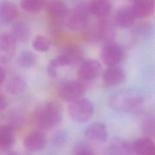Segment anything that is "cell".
<instances>
[{
    "instance_id": "cell-5",
    "label": "cell",
    "mask_w": 155,
    "mask_h": 155,
    "mask_svg": "<svg viewBox=\"0 0 155 155\" xmlns=\"http://www.w3.org/2000/svg\"><path fill=\"white\" fill-rule=\"evenodd\" d=\"M85 92V87L78 81H67L61 83L58 88L59 97L66 102H72L82 96Z\"/></svg>"
},
{
    "instance_id": "cell-31",
    "label": "cell",
    "mask_w": 155,
    "mask_h": 155,
    "mask_svg": "<svg viewBox=\"0 0 155 155\" xmlns=\"http://www.w3.org/2000/svg\"><path fill=\"white\" fill-rule=\"evenodd\" d=\"M56 67L52 65L51 63L49 62L47 68V71L48 74V76L51 78H55L57 76V71H56Z\"/></svg>"
},
{
    "instance_id": "cell-32",
    "label": "cell",
    "mask_w": 155,
    "mask_h": 155,
    "mask_svg": "<svg viewBox=\"0 0 155 155\" xmlns=\"http://www.w3.org/2000/svg\"><path fill=\"white\" fill-rule=\"evenodd\" d=\"M7 105V101L4 95L0 93V110H4L6 108Z\"/></svg>"
},
{
    "instance_id": "cell-21",
    "label": "cell",
    "mask_w": 155,
    "mask_h": 155,
    "mask_svg": "<svg viewBox=\"0 0 155 155\" xmlns=\"http://www.w3.org/2000/svg\"><path fill=\"white\" fill-rule=\"evenodd\" d=\"M10 34L16 42H24L27 41L30 37V27L25 22L18 21L13 24Z\"/></svg>"
},
{
    "instance_id": "cell-34",
    "label": "cell",
    "mask_w": 155,
    "mask_h": 155,
    "mask_svg": "<svg viewBox=\"0 0 155 155\" xmlns=\"http://www.w3.org/2000/svg\"><path fill=\"white\" fill-rule=\"evenodd\" d=\"M7 155H21V154H20L19 153L15 152V151H12V152L8 153Z\"/></svg>"
},
{
    "instance_id": "cell-23",
    "label": "cell",
    "mask_w": 155,
    "mask_h": 155,
    "mask_svg": "<svg viewBox=\"0 0 155 155\" xmlns=\"http://www.w3.org/2000/svg\"><path fill=\"white\" fill-rule=\"evenodd\" d=\"M15 136L14 130L8 125L0 127V150H10L14 145Z\"/></svg>"
},
{
    "instance_id": "cell-24",
    "label": "cell",
    "mask_w": 155,
    "mask_h": 155,
    "mask_svg": "<svg viewBox=\"0 0 155 155\" xmlns=\"http://www.w3.org/2000/svg\"><path fill=\"white\" fill-rule=\"evenodd\" d=\"M37 61L36 54L31 51H22L17 58L18 65L22 68H30L33 67Z\"/></svg>"
},
{
    "instance_id": "cell-30",
    "label": "cell",
    "mask_w": 155,
    "mask_h": 155,
    "mask_svg": "<svg viewBox=\"0 0 155 155\" xmlns=\"http://www.w3.org/2000/svg\"><path fill=\"white\" fill-rule=\"evenodd\" d=\"M66 140V134L64 132L57 133L53 138V142L56 145H62L64 143Z\"/></svg>"
},
{
    "instance_id": "cell-17",
    "label": "cell",
    "mask_w": 155,
    "mask_h": 155,
    "mask_svg": "<svg viewBox=\"0 0 155 155\" xmlns=\"http://www.w3.org/2000/svg\"><path fill=\"white\" fill-rule=\"evenodd\" d=\"M136 17L130 7H120L116 13L114 22L121 28H128L133 25Z\"/></svg>"
},
{
    "instance_id": "cell-13",
    "label": "cell",
    "mask_w": 155,
    "mask_h": 155,
    "mask_svg": "<svg viewBox=\"0 0 155 155\" xmlns=\"http://www.w3.org/2000/svg\"><path fill=\"white\" fill-rule=\"evenodd\" d=\"M124 79V71L117 65L108 67L103 73V82L107 87L116 86L121 84Z\"/></svg>"
},
{
    "instance_id": "cell-6",
    "label": "cell",
    "mask_w": 155,
    "mask_h": 155,
    "mask_svg": "<svg viewBox=\"0 0 155 155\" xmlns=\"http://www.w3.org/2000/svg\"><path fill=\"white\" fill-rule=\"evenodd\" d=\"M124 51L122 48L114 43L106 44L102 49L101 58L108 67L117 66L123 60Z\"/></svg>"
},
{
    "instance_id": "cell-33",
    "label": "cell",
    "mask_w": 155,
    "mask_h": 155,
    "mask_svg": "<svg viewBox=\"0 0 155 155\" xmlns=\"http://www.w3.org/2000/svg\"><path fill=\"white\" fill-rule=\"evenodd\" d=\"M5 79V73L4 68L0 66V85L4 81Z\"/></svg>"
},
{
    "instance_id": "cell-11",
    "label": "cell",
    "mask_w": 155,
    "mask_h": 155,
    "mask_svg": "<svg viewBox=\"0 0 155 155\" xmlns=\"http://www.w3.org/2000/svg\"><path fill=\"white\" fill-rule=\"evenodd\" d=\"M133 153L132 145L119 137L113 138L106 150V155H133Z\"/></svg>"
},
{
    "instance_id": "cell-29",
    "label": "cell",
    "mask_w": 155,
    "mask_h": 155,
    "mask_svg": "<svg viewBox=\"0 0 155 155\" xmlns=\"http://www.w3.org/2000/svg\"><path fill=\"white\" fill-rule=\"evenodd\" d=\"M74 155H95L90 147L85 143L76 145L74 149Z\"/></svg>"
},
{
    "instance_id": "cell-35",
    "label": "cell",
    "mask_w": 155,
    "mask_h": 155,
    "mask_svg": "<svg viewBox=\"0 0 155 155\" xmlns=\"http://www.w3.org/2000/svg\"><path fill=\"white\" fill-rule=\"evenodd\" d=\"M132 1H136V0H132Z\"/></svg>"
},
{
    "instance_id": "cell-8",
    "label": "cell",
    "mask_w": 155,
    "mask_h": 155,
    "mask_svg": "<svg viewBox=\"0 0 155 155\" xmlns=\"http://www.w3.org/2000/svg\"><path fill=\"white\" fill-rule=\"evenodd\" d=\"M82 57V50L77 45L68 47L61 54L50 61L58 68L60 66H65L73 64Z\"/></svg>"
},
{
    "instance_id": "cell-18",
    "label": "cell",
    "mask_w": 155,
    "mask_h": 155,
    "mask_svg": "<svg viewBox=\"0 0 155 155\" xmlns=\"http://www.w3.org/2000/svg\"><path fill=\"white\" fill-rule=\"evenodd\" d=\"M154 7V0H136L131 8L136 18H145L152 14Z\"/></svg>"
},
{
    "instance_id": "cell-9",
    "label": "cell",
    "mask_w": 155,
    "mask_h": 155,
    "mask_svg": "<svg viewBox=\"0 0 155 155\" xmlns=\"http://www.w3.org/2000/svg\"><path fill=\"white\" fill-rule=\"evenodd\" d=\"M102 72V66L99 62L90 59L84 61L78 70V76L84 81H91L97 78Z\"/></svg>"
},
{
    "instance_id": "cell-28",
    "label": "cell",
    "mask_w": 155,
    "mask_h": 155,
    "mask_svg": "<svg viewBox=\"0 0 155 155\" xmlns=\"http://www.w3.org/2000/svg\"><path fill=\"white\" fill-rule=\"evenodd\" d=\"M9 120L10 124L8 126L14 130L15 128H18L23 125L25 119L22 114L19 113H15L10 114Z\"/></svg>"
},
{
    "instance_id": "cell-12",
    "label": "cell",
    "mask_w": 155,
    "mask_h": 155,
    "mask_svg": "<svg viewBox=\"0 0 155 155\" xmlns=\"http://www.w3.org/2000/svg\"><path fill=\"white\" fill-rule=\"evenodd\" d=\"M86 138L92 142L102 143L107 140L108 131L106 126L101 122H94L85 129Z\"/></svg>"
},
{
    "instance_id": "cell-26",
    "label": "cell",
    "mask_w": 155,
    "mask_h": 155,
    "mask_svg": "<svg viewBox=\"0 0 155 155\" xmlns=\"http://www.w3.org/2000/svg\"><path fill=\"white\" fill-rule=\"evenodd\" d=\"M32 47L36 51L46 52L49 50L50 42L48 39L44 36L38 35L32 41Z\"/></svg>"
},
{
    "instance_id": "cell-2",
    "label": "cell",
    "mask_w": 155,
    "mask_h": 155,
    "mask_svg": "<svg viewBox=\"0 0 155 155\" xmlns=\"http://www.w3.org/2000/svg\"><path fill=\"white\" fill-rule=\"evenodd\" d=\"M35 125L40 130H49L56 127L62 119L60 106L54 102H48L36 108L33 113Z\"/></svg>"
},
{
    "instance_id": "cell-16",
    "label": "cell",
    "mask_w": 155,
    "mask_h": 155,
    "mask_svg": "<svg viewBox=\"0 0 155 155\" xmlns=\"http://www.w3.org/2000/svg\"><path fill=\"white\" fill-rule=\"evenodd\" d=\"M46 11L54 19H65L69 12L67 5L60 0H51L47 3Z\"/></svg>"
},
{
    "instance_id": "cell-7",
    "label": "cell",
    "mask_w": 155,
    "mask_h": 155,
    "mask_svg": "<svg viewBox=\"0 0 155 155\" xmlns=\"http://www.w3.org/2000/svg\"><path fill=\"white\" fill-rule=\"evenodd\" d=\"M16 42L10 34L4 32L0 33V64L9 62L15 53Z\"/></svg>"
},
{
    "instance_id": "cell-1",
    "label": "cell",
    "mask_w": 155,
    "mask_h": 155,
    "mask_svg": "<svg viewBox=\"0 0 155 155\" xmlns=\"http://www.w3.org/2000/svg\"><path fill=\"white\" fill-rule=\"evenodd\" d=\"M109 105L114 111L135 114L143 108V98L137 91L122 89L115 91L109 99Z\"/></svg>"
},
{
    "instance_id": "cell-14",
    "label": "cell",
    "mask_w": 155,
    "mask_h": 155,
    "mask_svg": "<svg viewBox=\"0 0 155 155\" xmlns=\"http://www.w3.org/2000/svg\"><path fill=\"white\" fill-rule=\"evenodd\" d=\"M19 11L16 5L11 1L0 2V22L9 24L16 19Z\"/></svg>"
},
{
    "instance_id": "cell-10",
    "label": "cell",
    "mask_w": 155,
    "mask_h": 155,
    "mask_svg": "<svg viewBox=\"0 0 155 155\" xmlns=\"http://www.w3.org/2000/svg\"><path fill=\"white\" fill-rule=\"evenodd\" d=\"M23 143L28 150L37 152L44 148L46 145L47 139L42 131L41 130H35L26 134Z\"/></svg>"
},
{
    "instance_id": "cell-20",
    "label": "cell",
    "mask_w": 155,
    "mask_h": 155,
    "mask_svg": "<svg viewBox=\"0 0 155 155\" xmlns=\"http://www.w3.org/2000/svg\"><path fill=\"white\" fill-rule=\"evenodd\" d=\"M133 152L137 155H155V147L153 141L149 137L137 139L132 145Z\"/></svg>"
},
{
    "instance_id": "cell-27",
    "label": "cell",
    "mask_w": 155,
    "mask_h": 155,
    "mask_svg": "<svg viewBox=\"0 0 155 155\" xmlns=\"http://www.w3.org/2000/svg\"><path fill=\"white\" fill-rule=\"evenodd\" d=\"M154 119L153 117L148 116L142 119V129L145 134L153 136L154 133Z\"/></svg>"
},
{
    "instance_id": "cell-22",
    "label": "cell",
    "mask_w": 155,
    "mask_h": 155,
    "mask_svg": "<svg viewBox=\"0 0 155 155\" xmlns=\"http://www.w3.org/2000/svg\"><path fill=\"white\" fill-rule=\"evenodd\" d=\"M27 88L25 79L21 75L12 77L7 82L6 90L10 94L17 95L22 93Z\"/></svg>"
},
{
    "instance_id": "cell-15",
    "label": "cell",
    "mask_w": 155,
    "mask_h": 155,
    "mask_svg": "<svg viewBox=\"0 0 155 155\" xmlns=\"http://www.w3.org/2000/svg\"><path fill=\"white\" fill-rule=\"evenodd\" d=\"M96 36L99 41L105 44L111 42L115 36V28L111 21L103 19L98 24Z\"/></svg>"
},
{
    "instance_id": "cell-4",
    "label": "cell",
    "mask_w": 155,
    "mask_h": 155,
    "mask_svg": "<svg viewBox=\"0 0 155 155\" xmlns=\"http://www.w3.org/2000/svg\"><path fill=\"white\" fill-rule=\"evenodd\" d=\"M68 111L70 118L79 123L88 120L93 114L94 105L86 98H79L70 102Z\"/></svg>"
},
{
    "instance_id": "cell-19",
    "label": "cell",
    "mask_w": 155,
    "mask_h": 155,
    "mask_svg": "<svg viewBox=\"0 0 155 155\" xmlns=\"http://www.w3.org/2000/svg\"><path fill=\"white\" fill-rule=\"evenodd\" d=\"M88 4L90 13L99 18L107 16L111 8L110 0H90Z\"/></svg>"
},
{
    "instance_id": "cell-25",
    "label": "cell",
    "mask_w": 155,
    "mask_h": 155,
    "mask_svg": "<svg viewBox=\"0 0 155 155\" xmlns=\"http://www.w3.org/2000/svg\"><path fill=\"white\" fill-rule=\"evenodd\" d=\"M47 0H21V7L28 12H38L45 7Z\"/></svg>"
},
{
    "instance_id": "cell-3",
    "label": "cell",
    "mask_w": 155,
    "mask_h": 155,
    "mask_svg": "<svg viewBox=\"0 0 155 155\" xmlns=\"http://www.w3.org/2000/svg\"><path fill=\"white\" fill-rule=\"evenodd\" d=\"M90 12L88 4L81 2L69 10L65 18V25L72 31H79L85 28L88 22Z\"/></svg>"
}]
</instances>
